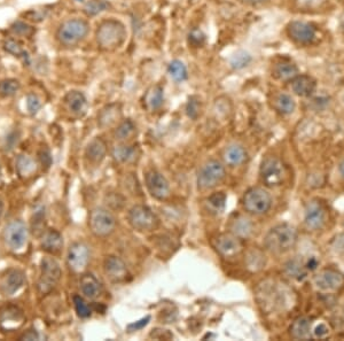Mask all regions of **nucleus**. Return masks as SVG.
<instances>
[{"label": "nucleus", "instance_id": "7ed1b4c3", "mask_svg": "<svg viewBox=\"0 0 344 341\" xmlns=\"http://www.w3.org/2000/svg\"><path fill=\"white\" fill-rule=\"evenodd\" d=\"M89 32V23L84 19L74 17L68 19L58 26L57 30V39L63 46H76L87 37Z\"/></svg>", "mask_w": 344, "mask_h": 341}, {"label": "nucleus", "instance_id": "864d4df0", "mask_svg": "<svg viewBox=\"0 0 344 341\" xmlns=\"http://www.w3.org/2000/svg\"><path fill=\"white\" fill-rule=\"evenodd\" d=\"M39 333L36 330L29 329L20 337V340H39Z\"/></svg>", "mask_w": 344, "mask_h": 341}, {"label": "nucleus", "instance_id": "c85d7f7f", "mask_svg": "<svg viewBox=\"0 0 344 341\" xmlns=\"http://www.w3.org/2000/svg\"><path fill=\"white\" fill-rule=\"evenodd\" d=\"M312 323L308 317H298L290 326V336L296 340H305L311 337Z\"/></svg>", "mask_w": 344, "mask_h": 341}, {"label": "nucleus", "instance_id": "1a4fd4ad", "mask_svg": "<svg viewBox=\"0 0 344 341\" xmlns=\"http://www.w3.org/2000/svg\"><path fill=\"white\" fill-rule=\"evenodd\" d=\"M242 206L247 213L253 215H263L267 213L272 206V198L263 187H251L244 193Z\"/></svg>", "mask_w": 344, "mask_h": 341}, {"label": "nucleus", "instance_id": "8fccbe9b", "mask_svg": "<svg viewBox=\"0 0 344 341\" xmlns=\"http://www.w3.org/2000/svg\"><path fill=\"white\" fill-rule=\"evenodd\" d=\"M188 40L189 44L194 47H200L204 44L205 41V34L199 29H193L188 34Z\"/></svg>", "mask_w": 344, "mask_h": 341}, {"label": "nucleus", "instance_id": "72a5a7b5", "mask_svg": "<svg viewBox=\"0 0 344 341\" xmlns=\"http://www.w3.org/2000/svg\"><path fill=\"white\" fill-rule=\"evenodd\" d=\"M296 103L291 95L287 93H279L274 98V108L282 115H289L295 110Z\"/></svg>", "mask_w": 344, "mask_h": 341}, {"label": "nucleus", "instance_id": "f8f14e48", "mask_svg": "<svg viewBox=\"0 0 344 341\" xmlns=\"http://www.w3.org/2000/svg\"><path fill=\"white\" fill-rule=\"evenodd\" d=\"M313 285L320 292H337L344 286V276L334 269H322L313 277Z\"/></svg>", "mask_w": 344, "mask_h": 341}, {"label": "nucleus", "instance_id": "412c9836", "mask_svg": "<svg viewBox=\"0 0 344 341\" xmlns=\"http://www.w3.org/2000/svg\"><path fill=\"white\" fill-rule=\"evenodd\" d=\"M108 147L106 141L100 137H95L87 144L85 148V157L87 158L89 163L98 165L105 160Z\"/></svg>", "mask_w": 344, "mask_h": 341}, {"label": "nucleus", "instance_id": "a211bd4d", "mask_svg": "<svg viewBox=\"0 0 344 341\" xmlns=\"http://www.w3.org/2000/svg\"><path fill=\"white\" fill-rule=\"evenodd\" d=\"M326 209L318 200H312L305 207L304 223L309 230H320L326 223Z\"/></svg>", "mask_w": 344, "mask_h": 341}, {"label": "nucleus", "instance_id": "13d9d810", "mask_svg": "<svg viewBox=\"0 0 344 341\" xmlns=\"http://www.w3.org/2000/svg\"><path fill=\"white\" fill-rule=\"evenodd\" d=\"M239 1L244 3V5L259 6V5H263V3H266L268 0H239Z\"/></svg>", "mask_w": 344, "mask_h": 341}, {"label": "nucleus", "instance_id": "f03ea898", "mask_svg": "<svg viewBox=\"0 0 344 341\" xmlns=\"http://www.w3.org/2000/svg\"><path fill=\"white\" fill-rule=\"evenodd\" d=\"M127 31L124 24L118 20L108 19L99 24L95 32L98 46L103 51H114L126 40Z\"/></svg>", "mask_w": 344, "mask_h": 341}, {"label": "nucleus", "instance_id": "37998d69", "mask_svg": "<svg viewBox=\"0 0 344 341\" xmlns=\"http://www.w3.org/2000/svg\"><path fill=\"white\" fill-rule=\"evenodd\" d=\"M74 305H75L76 312H77V315L81 317V318H87V317L91 316V313H92L91 307H89L88 303L85 301L84 296L75 295L74 296Z\"/></svg>", "mask_w": 344, "mask_h": 341}, {"label": "nucleus", "instance_id": "6e6d98bb", "mask_svg": "<svg viewBox=\"0 0 344 341\" xmlns=\"http://www.w3.org/2000/svg\"><path fill=\"white\" fill-rule=\"evenodd\" d=\"M150 319V317L149 316H147L146 318H143L141 320H138V322L136 323H132V324H130L129 326V330H139V329H143V326H146L147 324H148V320Z\"/></svg>", "mask_w": 344, "mask_h": 341}, {"label": "nucleus", "instance_id": "4d7b16f0", "mask_svg": "<svg viewBox=\"0 0 344 341\" xmlns=\"http://www.w3.org/2000/svg\"><path fill=\"white\" fill-rule=\"evenodd\" d=\"M40 160H41V163H43L44 165H46V167H50V165H48V163H47V162H46V160H48V161H52V158H51V154H50V152H48V151H46V150H45V151H41L40 152Z\"/></svg>", "mask_w": 344, "mask_h": 341}, {"label": "nucleus", "instance_id": "680f3d73", "mask_svg": "<svg viewBox=\"0 0 344 341\" xmlns=\"http://www.w3.org/2000/svg\"><path fill=\"white\" fill-rule=\"evenodd\" d=\"M343 317H344V306H343Z\"/></svg>", "mask_w": 344, "mask_h": 341}, {"label": "nucleus", "instance_id": "ea45409f", "mask_svg": "<svg viewBox=\"0 0 344 341\" xmlns=\"http://www.w3.org/2000/svg\"><path fill=\"white\" fill-rule=\"evenodd\" d=\"M2 48L7 53L16 58H26L28 59V53L23 50L22 45L20 44L19 40L14 39V38H6L2 41Z\"/></svg>", "mask_w": 344, "mask_h": 341}, {"label": "nucleus", "instance_id": "dca6fc26", "mask_svg": "<svg viewBox=\"0 0 344 341\" xmlns=\"http://www.w3.org/2000/svg\"><path fill=\"white\" fill-rule=\"evenodd\" d=\"M26 322L22 309L14 305H6L0 308V329L3 332L20 329Z\"/></svg>", "mask_w": 344, "mask_h": 341}, {"label": "nucleus", "instance_id": "a18cd8bd", "mask_svg": "<svg viewBox=\"0 0 344 341\" xmlns=\"http://www.w3.org/2000/svg\"><path fill=\"white\" fill-rule=\"evenodd\" d=\"M10 31L15 34V36L21 37H30L33 33V28L23 21H15L12 26H10Z\"/></svg>", "mask_w": 344, "mask_h": 341}, {"label": "nucleus", "instance_id": "052dcab7", "mask_svg": "<svg viewBox=\"0 0 344 341\" xmlns=\"http://www.w3.org/2000/svg\"><path fill=\"white\" fill-rule=\"evenodd\" d=\"M1 177H2V171H1V165H0V182H1Z\"/></svg>", "mask_w": 344, "mask_h": 341}, {"label": "nucleus", "instance_id": "09e8293b", "mask_svg": "<svg viewBox=\"0 0 344 341\" xmlns=\"http://www.w3.org/2000/svg\"><path fill=\"white\" fill-rule=\"evenodd\" d=\"M255 257L256 258H254L251 253L248 255V268H254V270H259V269H261L265 265V256L260 251L255 250Z\"/></svg>", "mask_w": 344, "mask_h": 341}, {"label": "nucleus", "instance_id": "de8ad7c7", "mask_svg": "<svg viewBox=\"0 0 344 341\" xmlns=\"http://www.w3.org/2000/svg\"><path fill=\"white\" fill-rule=\"evenodd\" d=\"M232 109L230 107V102L229 99L226 98H219L215 101V106H213V110L217 114V116H227L229 113Z\"/></svg>", "mask_w": 344, "mask_h": 341}, {"label": "nucleus", "instance_id": "423d86ee", "mask_svg": "<svg viewBox=\"0 0 344 341\" xmlns=\"http://www.w3.org/2000/svg\"><path fill=\"white\" fill-rule=\"evenodd\" d=\"M88 227L95 237L106 238L115 231L116 218L108 209L96 207L89 213Z\"/></svg>", "mask_w": 344, "mask_h": 341}, {"label": "nucleus", "instance_id": "e433bc0d", "mask_svg": "<svg viewBox=\"0 0 344 341\" xmlns=\"http://www.w3.org/2000/svg\"><path fill=\"white\" fill-rule=\"evenodd\" d=\"M168 72L171 76V78L177 83L184 82L188 77L187 68H186L184 62H181L180 60L171 61L168 67Z\"/></svg>", "mask_w": 344, "mask_h": 341}, {"label": "nucleus", "instance_id": "4c0bfd02", "mask_svg": "<svg viewBox=\"0 0 344 341\" xmlns=\"http://www.w3.org/2000/svg\"><path fill=\"white\" fill-rule=\"evenodd\" d=\"M21 83L15 78H6L0 82V96L12 98L20 91Z\"/></svg>", "mask_w": 344, "mask_h": 341}, {"label": "nucleus", "instance_id": "20e7f679", "mask_svg": "<svg viewBox=\"0 0 344 341\" xmlns=\"http://www.w3.org/2000/svg\"><path fill=\"white\" fill-rule=\"evenodd\" d=\"M127 220L134 230L139 232H151L160 225V219L149 207L136 205L127 214Z\"/></svg>", "mask_w": 344, "mask_h": 341}, {"label": "nucleus", "instance_id": "49530a36", "mask_svg": "<svg viewBox=\"0 0 344 341\" xmlns=\"http://www.w3.org/2000/svg\"><path fill=\"white\" fill-rule=\"evenodd\" d=\"M41 99L36 93H29L27 95V109L30 115H36L41 108Z\"/></svg>", "mask_w": 344, "mask_h": 341}, {"label": "nucleus", "instance_id": "c9c22d12", "mask_svg": "<svg viewBox=\"0 0 344 341\" xmlns=\"http://www.w3.org/2000/svg\"><path fill=\"white\" fill-rule=\"evenodd\" d=\"M227 196L224 192H215L205 200L206 207L213 214H220L225 209Z\"/></svg>", "mask_w": 344, "mask_h": 341}, {"label": "nucleus", "instance_id": "6e6552de", "mask_svg": "<svg viewBox=\"0 0 344 341\" xmlns=\"http://www.w3.org/2000/svg\"><path fill=\"white\" fill-rule=\"evenodd\" d=\"M28 239H29V229L27 224L20 219L9 222L2 231L3 244L12 251L23 249L27 246Z\"/></svg>", "mask_w": 344, "mask_h": 341}, {"label": "nucleus", "instance_id": "79ce46f5", "mask_svg": "<svg viewBox=\"0 0 344 341\" xmlns=\"http://www.w3.org/2000/svg\"><path fill=\"white\" fill-rule=\"evenodd\" d=\"M251 62V55L243 50H239L229 58V65L235 70L246 68Z\"/></svg>", "mask_w": 344, "mask_h": 341}, {"label": "nucleus", "instance_id": "ddd939ff", "mask_svg": "<svg viewBox=\"0 0 344 341\" xmlns=\"http://www.w3.org/2000/svg\"><path fill=\"white\" fill-rule=\"evenodd\" d=\"M89 262L88 246L82 241H76L70 245L67 254V264L71 271L82 274Z\"/></svg>", "mask_w": 344, "mask_h": 341}, {"label": "nucleus", "instance_id": "473e14b6", "mask_svg": "<svg viewBox=\"0 0 344 341\" xmlns=\"http://www.w3.org/2000/svg\"><path fill=\"white\" fill-rule=\"evenodd\" d=\"M112 155L115 161L119 162V163H126V162H130L136 158L137 148L131 146V145L119 144L113 148Z\"/></svg>", "mask_w": 344, "mask_h": 341}, {"label": "nucleus", "instance_id": "bf43d9fd", "mask_svg": "<svg viewBox=\"0 0 344 341\" xmlns=\"http://www.w3.org/2000/svg\"><path fill=\"white\" fill-rule=\"evenodd\" d=\"M339 171H340V175L344 178V160L341 162V164H340V167H339Z\"/></svg>", "mask_w": 344, "mask_h": 341}, {"label": "nucleus", "instance_id": "6ab92c4d", "mask_svg": "<svg viewBox=\"0 0 344 341\" xmlns=\"http://www.w3.org/2000/svg\"><path fill=\"white\" fill-rule=\"evenodd\" d=\"M103 271L107 278L113 282H122L129 277V269L122 258L116 255H109L103 261Z\"/></svg>", "mask_w": 344, "mask_h": 341}, {"label": "nucleus", "instance_id": "3c124183", "mask_svg": "<svg viewBox=\"0 0 344 341\" xmlns=\"http://www.w3.org/2000/svg\"><path fill=\"white\" fill-rule=\"evenodd\" d=\"M150 338H154V339L158 340H170L173 338L171 332H169L168 330H162V329H155L150 332L149 334Z\"/></svg>", "mask_w": 344, "mask_h": 341}, {"label": "nucleus", "instance_id": "b1692460", "mask_svg": "<svg viewBox=\"0 0 344 341\" xmlns=\"http://www.w3.org/2000/svg\"><path fill=\"white\" fill-rule=\"evenodd\" d=\"M40 245L45 251L55 255L60 253L62 247H63V237L57 230H46L43 232Z\"/></svg>", "mask_w": 344, "mask_h": 341}, {"label": "nucleus", "instance_id": "393cba45", "mask_svg": "<svg viewBox=\"0 0 344 341\" xmlns=\"http://www.w3.org/2000/svg\"><path fill=\"white\" fill-rule=\"evenodd\" d=\"M120 116H122L120 106L117 103H110L100 110L98 114V125L102 129L113 126L114 124L118 122Z\"/></svg>", "mask_w": 344, "mask_h": 341}, {"label": "nucleus", "instance_id": "603ef678", "mask_svg": "<svg viewBox=\"0 0 344 341\" xmlns=\"http://www.w3.org/2000/svg\"><path fill=\"white\" fill-rule=\"evenodd\" d=\"M333 248L336 253L344 254V233L340 234L339 237H336V239L333 243Z\"/></svg>", "mask_w": 344, "mask_h": 341}, {"label": "nucleus", "instance_id": "5fc2aeb1", "mask_svg": "<svg viewBox=\"0 0 344 341\" xmlns=\"http://www.w3.org/2000/svg\"><path fill=\"white\" fill-rule=\"evenodd\" d=\"M329 333V329H328V326L326 325V324H319L318 326L315 327V336L316 338H323V337H326L327 334Z\"/></svg>", "mask_w": 344, "mask_h": 341}, {"label": "nucleus", "instance_id": "39448f33", "mask_svg": "<svg viewBox=\"0 0 344 341\" xmlns=\"http://www.w3.org/2000/svg\"><path fill=\"white\" fill-rule=\"evenodd\" d=\"M225 176V167L222 162L211 158L200 168L198 174V187L201 191H208L219 185L224 181Z\"/></svg>", "mask_w": 344, "mask_h": 341}, {"label": "nucleus", "instance_id": "aec40b11", "mask_svg": "<svg viewBox=\"0 0 344 341\" xmlns=\"http://www.w3.org/2000/svg\"><path fill=\"white\" fill-rule=\"evenodd\" d=\"M64 103L67 106V108L74 114V115L82 117L84 116L88 108V102L86 99L85 94L77 90H72L69 91L67 94L64 95Z\"/></svg>", "mask_w": 344, "mask_h": 341}, {"label": "nucleus", "instance_id": "58836bf2", "mask_svg": "<svg viewBox=\"0 0 344 341\" xmlns=\"http://www.w3.org/2000/svg\"><path fill=\"white\" fill-rule=\"evenodd\" d=\"M329 0H292L296 8L304 12H315L325 8Z\"/></svg>", "mask_w": 344, "mask_h": 341}, {"label": "nucleus", "instance_id": "2eb2a0df", "mask_svg": "<svg viewBox=\"0 0 344 341\" xmlns=\"http://www.w3.org/2000/svg\"><path fill=\"white\" fill-rule=\"evenodd\" d=\"M146 187L153 198L167 200L170 196V184L168 179L157 170H149L144 176Z\"/></svg>", "mask_w": 344, "mask_h": 341}, {"label": "nucleus", "instance_id": "c03bdc74", "mask_svg": "<svg viewBox=\"0 0 344 341\" xmlns=\"http://www.w3.org/2000/svg\"><path fill=\"white\" fill-rule=\"evenodd\" d=\"M186 113H187V116L189 119H198L200 113H201V100H200L199 96H189L187 105H186Z\"/></svg>", "mask_w": 344, "mask_h": 341}, {"label": "nucleus", "instance_id": "bb28decb", "mask_svg": "<svg viewBox=\"0 0 344 341\" xmlns=\"http://www.w3.org/2000/svg\"><path fill=\"white\" fill-rule=\"evenodd\" d=\"M272 72H273L274 77L279 81L288 82L294 79L298 75V68L290 61L282 60L274 64Z\"/></svg>", "mask_w": 344, "mask_h": 341}, {"label": "nucleus", "instance_id": "c756f323", "mask_svg": "<svg viewBox=\"0 0 344 341\" xmlns=\"http://www.w3.org/2000/svg\"><path fill=\"white\" fill-rule=\"evenodd\" d=\"M164 102V89L160 84L153 85L148 89L144 95V103L149 110L160 109Z\"/></svg>", "mask_w": 344, "mask_h": 341}, {"label": "nucleus", "instance_id": "2f4dec72", "mask_svg": "<svg viewBox=\"0 0 344 341\" xmlns=\"http://www.w3.org/2000/svg\"><path fill=\"white\" fill-rule=\"evenodd\" d=\"M254 224L249 218L244 216H237L235 219L232 220L230 224V232L236 234L241 239L248 238L253 233Z\"/></svg>", "mask_w": 344, "mask_h": 341}, {"label": "nucleus", "instance_id": "a19ab883", "mask_svg": "<svg viewBox=\"0 0 344 341\" xmlns=\"http://www.w3.org/2000/svg\"><path fill=\"white\" fill-rule=\"evenodd\" d=\"M109 7L110 3L107 0H88L84 6V13L89 17L96 16L108 9Z\"/></svg>", "mask_w": 344, "mask_h": 341}, {"label": "nucleus", "instance_id": "9d476101", "mask_svg": "<svg viewBox=\"0 0 344 341\" xmlns=\"http://www.w3.org/2000/svg\"><path fill=\"white\" fill-rule=\"evenodd\" d=\"M259 176L261 182L266 186L273 187L281 185L286 176L285 164L275 156L265 157L260 164Z\"/></svg>", "mask_w": 344, "mask_h": 341}, {"label": "nucleus", "instance_id": "f3484780", "mask_svg": "<svg viewBox=\"0 0 344 341\" xmlns=\"http://www.w3.org/2000/svg\"><path fill=\"white\" fill-rule=\"evenodd\" d=\"M26 275L20 269H8L0 276V292L3 295H14L23 287Z\"/></svg>", "mask_w": 344, "mask_h": 341}, {"label": "nucleus", "instance_id": "a878e982", "mask_svg": "<svg viewBox=\"0 0 344 341\" xmlns=\"http://www.w3.org/2000/svg\"><path fill=\"white\" fill-rule=\"evenodd\" d=\"M223 158L229 167H239L247 161L248 153L240 145H230L224 151Z\"/></svg>", "mask_w": 344, "mask_h": 341}, {"label": "nucleus", "instance_id": "cd10ccee", "mask_svg": "<svg viewBox=\"0 0 344 341\" xmlns=\"http://www.w3.org/2000/svg\"><path fill=\"white\" fill-rule=\"evenodd\" d=\"M15 168L20 177L30 178L36 174L37 163L30 155L20 154L19 156L16 157Z\"/></svg>", "mask_w": 344, "mask_h": 341}, {"label": "nucleus", "instance_id": "0eeeda50", "mask_svg": "<svg viewBox=\"0 0 344 341\" xmlns=\"http://www.w3.org/2000/svg\"><path fill=\"white\" fill-rule=\"evenodd\" d=\"M61 268L57 261L52 256H45L40 261V277L38 289L41 294H48L53 291L61 279Z\"/></svg>", "mask_w": 344, "mask_h": 341}, {"label": "nucleus", "instance_id": "7c9ffc66", "mask_svg": "<svg viewBox=\"0 0 344 341\" xmlns=\"http://www.w3.org/2000/svg\"><path fill=\"white\" fill-rule=\"evenodd\" d=\"M285 272L288 277L295 280H303L308 275V268H306L305 262H303L299 258H292V260L288 261L285 265Z\"/></svg>", "mask_w": 344, "mask_h": 341}, {"label": "nucleus", "instance_id": "f704fd0d", "mask_svg": "<svg viewBox=\"0 0 344 341\" xmlns=\"http://www.w3.org/2000/svg\"><path fill=\"white\" fill-rule=\"evenodd\" d=\"M137 132L136 124H134L131 120H125L123 122H120L117 127L114 131V136L117 140L119 141H126L132 138Z\"/></svg>", "mask_w": 344, "mask_h": 341}, {"label": "nucleus", "instance_id": "9b49d317", "mask_svg": "<svg viewBox=\"0 0 344 341\" xmlns=\"http://www.w3.org/2000/svg\"><path fill=\"white\" fill-rule=\"evenodd\" d=\"M217 253L224 258H232L240 255L243 250V241L232 232L220 233L213 241Z\"/></svg>", "mask_w": 344, "mask_h": 341}, {"label": "nucleus", "instance_id": "4468645a", "mask_svg": "<svg viewBox=\"0 0 344 341\" xmlns=\"http://www.w3.org/2000/svg\"><path fill=\"white\" fill-rule=\"evenodd\" d=\"M287 34L292 41L299 45H310L315 40V28L303 21H291L287 26Z\"/></svg>", "mask_w": 344, "mask_h": 341}, {"label": "nucleus", "instance_id": "4be33fe9", "mask_svg": "<svg viewBox=\"0 0 344 341\" xmlns=\"http://www.w3.org/2000/svg\"><path fill=\"white\" fill-rule=\"evenodd\" d=\"M291 90L298 96H310L315 92L316 82L312 76L298 74L290 81Z\"/></svg>", "mask_w": 344, "mask_h": 341}, {"label": "nucleus", "instance_id": "f257e3e1", "mask_svg": "<svg viewBox=\"0 0 344 341\" xmlns=\"http://www.w3.org/2000/svg\"><path fill=\"white\" fill-rule=\"evenodd\" d=\"M298 233L291 224H278L268 231L264 238V246L271 253L284 254L295 247Z\"/></svg>", "mask_w": 344, "mask_h": 341}, {"label": "nucleus", "instance_id": "e2e57ef3", "mask_svg": "<svg viewBox=\"0 0 344 341\" xmlns=\"http://www.w3.org/2000/svg\"><path fill=\"white\" fill-rule=\"evenodd\" d=\"M77 1H83V0H77Z\"/></svg>", "mask_w": 344, "mask_h": 341}, {"label": "nucleus", "instance_id": "5701e85b", "mask_svg": "<svg viewBox=\"0 0 344 341\" xmlns=\"http://www.w3.org/2000/svg\"><path fill=\"white\" fill-rule=\"evenodd\" d=\"M79 288H81L82 295L87 300H95L101 294V284L94 275L84 274L82 275L79 280Z\"/></svg>", "mask_w": 344, "mask_h": 341}]
</instances>
